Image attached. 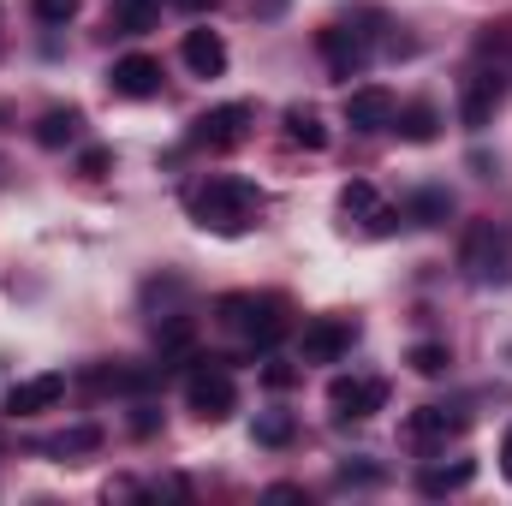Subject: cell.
Instances as JSON below:
<instances>
[{"label": "cell", "instance_id": "obj_23", "mask_svg": "<svg viewBox=\"0 0 512 506\" xmlns=\"http://www.w3.org/2000/svg\"><path fill=\"white\" fill-rule=\"evenodd\" d=\"M447 364H453V352H447V346H435V340L411 346V370H417V376H447Z\"/></svg>", "mask_w": 512, "mask_h": 506}, {"label": "cell", "instance_id": "obj_30", "mask_svg": "<svg viewBox=\"0 0 512 506\" xmlns=\"http://www.w3.org/2000/svg\"><path fill=\"white\" fill-rule=\"evenodd\" d=\"M501 471H507V483H512V429L501 435Z\"/></svg>", "mask_w": 512, "mask_h": 506}, {"label": "cell", "instance_id": "obj_22", "mask_svg": "<svg viewBox=\"0 0 512 506\" xmlns=\"http://www.w3.org/2000/svg\"><path fill=\"white\" fill-rule=\"evenodd\" d=\"M96 447H102V429H90V423H84V429H66V435H54V441H48V453H60V459L96 453Z\"/></svg>", "mask_w": 512, "mask_h": 506}, {"label": "cell", "instance_id": "obj_12", "mask_svg": "<svg viewBox=\"0 0 512 506\" xmlns=\"http://www.w3.org/2000/svg\"><path fill=\"white\" fill-rule=\"evenodd\" d=\"M60 399H66V376H60V370L6 387V411H12V417H42V411H54Z\"/></svg>", "mask_w": 512, "mask_h": 506}, {"label": "cell", "instance_id": "obj_8", "mask_svg": "<svg viewBox=\"0 0 512 506\" xmlns=\"http://www.w3.org/2000/svg\"><path fill=\"white\" fill-rule=\"evenodd\" d=\"M352 340H358V328H352L346 316H316V322H304V334H298V358H304V364H340V358L352 352Z\"/></svg>", "mask_w": 512, "mask_h": 506}, {"label": "cell", "instance_id": "obj_5", "mask_svg": "<svg viewBox=\"0 0 512 506\" xmlns=\"http://www.w3.org/2000/svg\"><path fill=\"white\" fill-rule=\"evenodd\" d=\"M501 102H507V72L501 66H477L465 78V90H459V120H465V131H483L501 114Z\"/></svg>", "mask_w": 512, "mask_h": 506}, {"label": "cell", "instance_id": "obj_6", "mask_svg": "<svg viewBox=\"0 0 512 506\" xmlns=\"http://www.w3.org/2000/svg\"><path fill=\"white\" fill-rule=\"evenodd\" d=\"M245 131H251V108H245V102H227V108L197 114L191 131H185V143H191V149H239Z\"/></svg>", "mask_w": 512, "mask_h": 506}, {"label": "cell", "instance_id": "obj_9", "mask_svg": "<svg viewBox=\"0 0 512 506\" xmlns=\"http://www.w3.org/2000/svg\"><path fill=\"white\" fill-rule=\"evenodd\" d=\"M328 405H334V417H376L387 405V381L382 376H334L328 381Z\"/></svg>", "mask_w": 512, "mask_h": 506}, {"label": "cell", "instance_id": "obj_16", "mask_svg": "<svg viewBox=\"0 0 512 506\" xmlns=\"http://www.w3.org/2000/svg\"><path fill=\"white\" fill-rule=\"evenodd\" d=\"M471 477H477V465H471V459H453V465H429V471L417 477V489L435 501V495H453V489H465Z\"/></svg>", "mask_w": 512, "mask_h": 506}, {"label": "cell", "instance_id": "obj_7", "mask_svg": "<svg viewBox=\"0 0 512 506\" xmlns=\"http://www.w3.org/2000/svg\"><path fill=\"white\" fill-rule=\"evenodd\" d=\"M316 48H322V60H328V72H334V78H352V72H364V66H370V30L322 24V30H316Z\"/></svg>", "mask_w": 512, "mask_h": 506}, {"label": "cell", "instance_id": "obj_13", "mask_svg": "<svg viewBox=\"0 0 512 506\" xmlns=\"http://www.w3.org/2000/svg\"><path fill=\"white\" fill-rule=\"evenodd\" d=\"M393 114H399V102H393V90H382V84H364V90L346 96V126L352 131H387Z\"/></svg>", "mask_w": 512, "mask_h": 506}, {"label": "cell", "instance_id": "obj_11", "mask_svg": "<svg viewBox=\"0 0 512 506\" xmlns=\"http://www.w3.org/2000/svg\"><path fill=\"white\" fill-rule=\"evenodd\" d=\"M108 90L126 96V102H149V96H161V66L149 54H126V60L108 66Z\"/></svg>", "mask_w": 512, "mask_h": 506}, {"label": "cell", "instance_id": "obj_4", "mask_svg": "<svg viewBox=\"0 0 512 506\" xmlns=\"http://www.w3.org/2000/svg\"><path fill=\"white\" fill-rule=\"evenodd\" d=\"M185 405H191L197 417H209V423H221V417H227V411L239 405V387H233V376H227V370H221L215 358H209V364L197 358V370L185 376Z\"/></svg>", "mask_w": 512, "mask_h": 506}, {"label": "cell", "instance_id": "obj_2", "mask_svg": "<svg viewBox=\"0 0 512 506\" xmlns=\"http://www.w3.org/2000/svg\"><path fill=\"white\" fill-rule=\"evenodd\" d=\"M459 268L477 286L512 280V227H501V221H471L465 239H459Z\"/></svg>", "mask_w": 512, "mask_h": 506}, {"label": "cell", "instance_id": "obj_27", "mask_svg": "<svg viewBox=\"0 0 512 506\" xmlns=\"http://www.w3.org/2000/svg\"><path fill=\"white\" fill-rule=\"evenodd\" d=\"M108 167H114V155H108V149H84V161H78V173H84V179H102Z\"/></svg>", "mask_w": 512, "mask_h": 506}, {"label": "cell", "instance_id": "obj_18", "mask_svg": "<svg viewBox=\"0 0 512 506\" xmlns=\"http://www.w3.org/2000/svg\"><path fill=\"white\" fill-rule=\"evenodd\" d=\"M340 215H346V221H364V227H376V215H382V197H376V185H370V179H352V185L340 191Z\"/></svg>", "mask_w": 512, "mask_h": 506}, {"label": "cell", "instance_id": "obj_19", "mask_svg": "<svg viewBox=\"0 0 512 506\" xmlns=\"http://www.w3.org/2000/svg\"><path fill=\"white\" fill-rule=\"evenodd\" d=\"M447 215H453V197L435 191V185H429V191H411V203H405V221H411V227H441Z\"/></svg>", "mask_w": 512, "mask_h": 506}, {"label": "cell", "instance_id": "obj_26", "mask_svg": "<svg viewBox=\"0 0 512 506\" xmlns=\"http://www.w3.org/2000/svg\"><path fill=\"white\" fill-rule=\"evenodd\" d=\"M364 489V483H382V465H340V489Z\"/></svg>", "mask_w": 512, "mask_h": 506}, {"label": "cell", "instance_id": "obj_1", "mask_svg": "<svg viewBox=\"0 0 512 506\" xmlns=\"http://www.w3.org/2000/svg\"><path fill=\"white\" fill-rule=\"evenodd\" d=\"M262 209H268V197L256 191L251 179H233V173H209V179H197V185L185 191V215H191L203 233H215V239L251 233L256 221H262Z\"/></svg>", "mask_w": 512, "mask_h": 506}, {"label": "cell", "instance_id": "obj_14", "mask_svg": "<svg viewBox=\"0 0 512 506\" xmlns=\"http://www.w3.org/2000/svg\"><path fill=\"white\" fill-rule=\"evenodd\" d=\"M179 60H185L191 78H221V72H227V42H221L215 30H185Z\"/></svg>", "mask_w": 512, "mask_h": 506}, {"label": "cell", "instance_id": "obj_17", "mask_svg": "<svg viewBox=\"0 0 512 506\" xmlns=\"http://www.w3.org/2000/svg\"><path fill=\"white\" fill-rule=\"evenodd\" d=\"M78 126H84L78 108H48V114L36 120V143H42V149H66V143L78 137Z\"/></svg>", "mask_w": 512, "mask_h": 506}, {"label": "cell", "instance_id": "obj_3", "mask_svg": "<svg viewBox=\"0 0 512 506\" xmlns=\"http://www.w3.org/2000/svg\"><path fill=\"white\" fill-rule=\"evenodd\" d=\"M215 316H221V328L245 334L256 352H268V346H280V340H286V316H280V298H256V292H227V298L215 304Z\"/></svg>", "mask_w": 512, "mask_h": 506}, {"label": "cell", "instance_id": "obj_25", "mask_svg": "<svg viewBox=\"0 0 512 506\" xmlns=\"http://www.w3.org/2000/svg\"><path fill=\"white\" fill-rule=\"evenodd\" d=\"M114 12L126 18V30H143L155 18V0H114Z\"/></svg>", "mask_w": 512, "mask_h": 506}, {"label": "cell", "instance_id": "obj_29", "mask_svg": "<svg viewBox=\"0 0 512 506\" xmlns=\"http://www.w3.org/2000/svg\"><path fill=\"white\" fill-rule=\"evenodd\" d=\"M268 501H304V489H298V483H274Z\"/></svg>", "mask_w": 512, "mask_h": 506}, {"label": "cell", "instance_id": "obj_15", "mask_svg": "<svg viewBox=\"0 0 512 506\" xmlns=\"http://www.w3.org/2000/svg\"><path fill=\"white\" fill-rule=\"evenodd\" d=\"M280 126H286V137H292L298 149H328V126H322V114H316L310 102H292V108L280 114Z\"/></svg>", "mask_w": 512, "mask_h": 506}, {"label": "cell", "instance_id": "obj_28", "mask_svg": "<svg viewBox=\"0 0 512 506\" xmlns=\"http://www.w3.org/2000/svg\"><path fill=\"white\" fill-rule=\"evenodd\" d=\"M262 381H268V387H292V381H298V370H286V364H268V370H262Z\"/></svg>", "mask_w": 512, "mask_h": 506}, {"label": "cell", "instance_id": "obj_24", "mask_svg": "<svg viewBox=\"0 0 512 506\" xmlns=\"http://www.w3.org/2000/svg\"><path fill=\"white\" fill-rule=\"evenodd\" d=\"M36 24H72L78 18V0H30Z\"/></svg>", "mask_w": 512, "mask_h": 506}, {"label": "cell", "instance_id": "obj_21", "mask_svg": "<svg viewBox=\"0 0 512 506\" xmlns=\"http://www.w3.org/2000/svg\"><path fill=\"white\" fill-rule=\"evenodd\" d=\"M292 435H298L292 411H256V423H251V441H256V447H286Z\"/></svg>", "mask_w": 512, "mask_h": 506}, {"label": "cell", "instance_id": "obj_10", "mask_svg": "<svg viewBox=\"0 0 512 506\" xmlns=\"http://www.w3.org/2000/svg\"><path fill=\"white\" fill-rule=\"evenodd\" d=\"M471 417L459 411V405H417L411 417H405V441L411 447H441L447 435H459Z\"/></svg>", "mask_w": 512, "mask_h": 506}, {"label": "cell", "instance_id": "obj_20", "mask_svg": "<svg viewBox=\"0 0 512 506\" xmlns=\"http://www.w3.org/2000/svg\"><path fill=\"white\" fill-rule=\"evenodd\" d=\"M393 126L405 143H435V131H441V114L429 108V102H411L405 114H393Z\"/></svg>", "mask_w": 512, "mask_h": 506}, {"label": "cell", "instance_id": "obj_31", "mask_svg": "<svg viewBox=\"0 0 512 506\" xmlns=\"http://www.w3.org/2000/svg\"><path fill=\"white\" fill-rule=\"evenodd\" d=\"M173 6H179V12H209L215 0H173Z\"/></svg>", "mask_w": 512, "mask_h": 506}]
</instances>
